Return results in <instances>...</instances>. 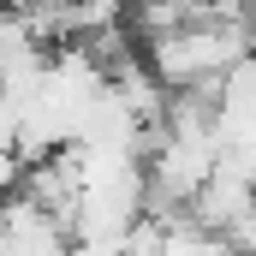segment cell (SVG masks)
<instances>
[{
	"label": "cell",
	"instance_id": "cell-2",
	"mask_svg": "<svg viewBox=\"0 0 256 256\" xmlns=\"http://www.w3.org/2000/svg\"><path fill=\"white\" fill-rule=\"evenodd\" d=\"M66 256H126V244L120 238H78V250H66Z\"/></svg>",
	"mask_w": 256,
	"mask_h": 256
},
{
	"label": "cell",
	"instance_id": "cell-1",
	"mask_svg": "<svg viewBox=\"0 0 256 256\" xmlns=\"http://www.w3.org/2000/svg\"><path fill=\"white\" fill-rule=\"evenodd\" d=\"M149 72L161 78V90H191L220 78L232 60H244L256 48V18H185L179 30L143 36Z\"/></svg>",
	"mask_w": 256,
	"mask_h": 256
}]
</instances>
